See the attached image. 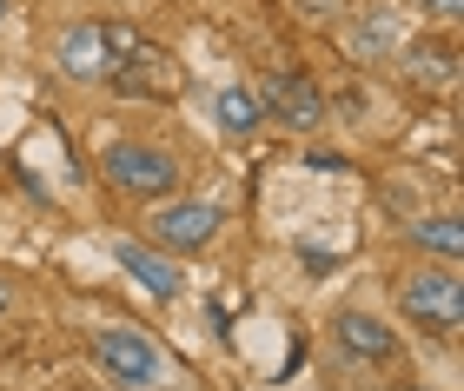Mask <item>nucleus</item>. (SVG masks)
Returning a JSON list of instances; mask_svg holds the SVG:
<instances>
[{
  "label": "nucleus",
  "mask_w": 464,
  "mask_h": 391,
  "mask_svg": "<svg viewBox=\"0 0 464 391\" xmlns=\"http://www.w3.org/2000/svg\"><path fill=\"white\" fill-rule=\"evenodd\" d=\"M100 173H107V186L126 193V199H166V193H179V153L173 147H153V139H107L100 147Z\"/></svg>",
  "instance_id": "nucleus-1"
},
{
  "label": "nucleus",
  "mask_w": 464,
  "mask_h": 391,
  "mask_svg": "<svg viewBox=\"0 0 464 391\" xmlns=\"http://www.w3.org/2000/svg\"><path fill=\"white\" fill-rule=\"evenodd\" d=\"M226 233V205L219 199H193V193H166L146 205V239L160 245V253H173V259H193L206 253Z\"/></svg>",
  "instance_id": "nucleus-2"
},
{
  "label": "nucleus",
  "mask_w": 464,
  "mask_h": 391,
  "mask_svg": "<svg viewBox=\"0 0 464 391\" xmlns=\"http://www.w3.org/2000/svg\"><path fill=\"white\" fill-rule=\"evenodd\" d=\"M398 312H405L418 332L431 339H458L464 325V285H458V265H418V272L398 279Z\"/></svg>",
  "instance_id": "nucleus-3"
},
{
  "label": "nucleus",
  "mask_w": 464,
  "mask_h": 391,
  "mask_svg": "<svg viewBox=\"0 0 464 391\" xmlns=\"http://www.w3.org/2000/svg\"><path fill=\"white\" fill-rule=\"evenodd\" d=\"M93 365L120 391H160L166 385V352L146 332H133V325H100L93 332Z\"/></svg>",
  "instance_id": "nucleus-4"
},
{
  "label": "nucleus",
  "mask_w": 464,
  "mask_h": 391,
  "mask_svg": "<svg viewBox=\"0 0 464 391\" xmlns=\"http://www.w3.org/2000/svg\"><path fill=\"white\" fill-rule=\"evenodd\" d=\"M259 107H266V119H279V127H292V133H319L325 119H332V100L312 87L305 73H292V67H279V73H266L259 87Z\"/></svg>",
  "instance_id": "nucleus-5"
},
{
  "label": "nucleus",
  "mask_w": 464,
  "mask_h": 391,
  "mask_svg": "<svg viewBox=\"0 0 464 391\" xmlns=\"http://www.w3.org/2000/svg\"><path fill=\"white\" fill-rule=\"evenodd\" d=\"M339 20H345V53L365 60V67H378V60H392L405 47V14L392 0H352Z\"/></svg>",
  "instance_id": "nucleus-6"
},
{
  "label": "nucleus",
  "mask_w": 464,
  "mask_h": 391,
  "mask_svg": "<svg viewBox=\"0 0 464 391\" xmlns=\"http://www.w3.org/2000/svg\"><path fill=\"white\" fill-rule=\"evenodd\" d=\"M53 67L73 80V87H107L113 80V47H107V27L100 20H67L53 33Z\"/></svg>",
  "instance_id": "nucleus-7"
},
{
  "label": "nucleus",
  "mask_w": 464,
  "mask_h": 391,
  "mask_svg": "<svg viewBox=\"0 0 464 391\" xmlns=\"http://www.w3.org/2000/svg\"><path fill=\"white\" fill-rule=\"evenodd\" d=\"M107 253H113V265H120V272H126V279H133V285H140V292H146V299H160V305H173V299L186 292V265H179L173 253H160V245H153V239H113V245H107Z\"/></svg>",
  "instance_id": "nucleus-8"
},
{
  "label": "nucleus",
  "mask_w": 464,
  "mask_h": 391,
  "mask_svg": "<svg viewBox=\"0 0 464 391\" xmlns=\"http://www.w3.org/2000/svg\"><path fill=\"white\" fill-rule=\"evenodd\" d=\"M332 345H339V358H352V365H392L398 358V332L378 312H365V305L332 312Z\"/></svg>",
  "instance_id": "nucleus-9"
},
{
  "label": "nucleus",
  "mask_w": 464,
  "mask_h": 391,
  "mask_svg": "<svg viewBox=\"0 0 464 391\" xmlns=\"http://www.w3.org/2000/svg\"><path fill=\"white\" fill-rule=\"evenodd\" d=\"M206 113H213V127L226 139H252V133L266 127V107H259V93H252V87H219Z\"/></svg>",
  "instance_id": "nucleus-10"
},
{
  "label": "nucleus",
  "mask_w": 464,
  "mask_h": 391,
  "mask_svg": "<svg viewBox=\"0 0 464 391\" xmlns=\"http://www.w3.org/2000/svg\"><path fill=\"white\" fill-rule=\"evenodd\" d=\"M398 60H405V73L411 80H425V87H451L458 80V47L451 40H405V47H398Z\"/></svg>",
  "instance_id": "nucleus-11"
},
{
  "label": "nucleus",
  "mask_w": 464,
  "mask_h": 391,
  "mask_svg": "<svg viewBox=\"0 0 464 391\" xmlns=\"http://www.w3.org/2000/svg\"><path fill=\"white\" fill-rule=\"evenodd\" d=\"M411 245L431 253L438 265H458L464 259V233H458V213H431V219H411Z\"/></svg>",
  "instance_id": "nucleus-12"
},
{
  "label": "nucleus",
  "mask_w": 464,
  "mask_h": 391,
  "mask_svg": "<svg viewBox=\"0 0 464 391\" xmlns=\"http://www.w3.org/2000/svg\"><path fill=\"white\" fill-rule=\"evenodd\" d=\"M352 7V0H292V14H299V20H339Z\"/></svg>",
  "instance_id": "nucleus-13"
},
{
  "label": "nucleus",
  "mask_w": 464,
  "mask_h": 391,
  "mask_svg": "<svg viewBox=\"0 0 464 391\" xmlns=\"http://www.w3.org/2000/svg\"><path fill=\"white\" fill-rule=\"evenodd\" d=\"M411 7L425 14V20H438V27H451V20L464 14V0H411Z\"/></svg>",
  "instance_id": "nucleus-14"
},
{
  "label": "nucleus",
  "mask_w": 464,
  "mask_h": 391,
  "mask_svg": "<svg viewBox=\"0 0 464 391\" xmlns=\"http://www.w3.org/2000/svg\"><path fill=\"white\" fill-rule=\"evenodd\" d=\"M14 305H20V292H14V279H0V325L14 319Z\"/></svg>",
  "instance_id": "nucleus-15"
},
{
  "label": "nucleus",
  "mask_w": 464,
  "mask_h": 391,
  "mask_svg": "<svg viewBox=\"0 0 464 391\" xmlns=\"http://www.w3.org/2000/svg\"><path fill=\"white\" fill-rule=\"evenodd\" d=\"M7 14H14V0H0V27H7Z\"/></svg>",
  "instance_id": "nucleus-16"
}]
</instances>
